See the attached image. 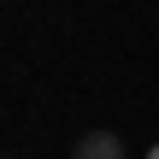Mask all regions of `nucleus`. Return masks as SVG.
<instances>
[{"label": "nucleus", "instance_id": "f257e3e1", "mask_svg": "<svg viewBox=\"0 0 159 159\" xmlns=\"http://www.w3.org/2000/svg\"><path fill=\"white\" fill-rule=\"evenodd\" d=\"M77 159H124V148H118V136L94 130V136H83V142H77Z\"/></svg>", "mask_w": 159, "mask_h": 159}, {"label": "nucleus", "instance_id": "f03ea898", "mask_svg": "<svg viewBox=\"0 0 159 159\" xmlns=\"http://www.w3.org/2000/svg\"><path fill=\"white\" fill-rule=\"evenodd\" d=\"M148 159H159V148H148Z\"/></svg>", "mask_w": 159, "mask_h": 159}]
</instances>
